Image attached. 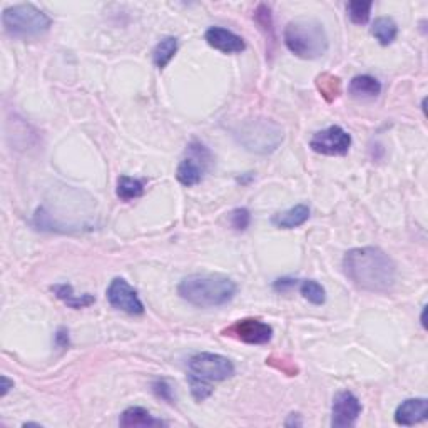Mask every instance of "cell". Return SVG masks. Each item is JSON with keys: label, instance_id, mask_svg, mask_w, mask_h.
Returning <instances> with one entry per match:
<instances>
[{"label": "cell", "instance_id": "obj_26", "mask_svg": "<svg viewBox=\"0 0 428 428\" xmlns=\"http://www.w3.org/2000/svg\"><path fill=\"white\" fill-rule=\"evenodd\" d=\"M268 365L274 366L276 370L283 371V373L288 376H296L298 375V366L293 360H288L286 356H280V355H271L266 360Z\"/></svg>", "mask_w": 428, "mask_h": 428}, {"label": "cell", "instance_id": "obj_11", "mask_svg": "<svg viewBox=\"0 0 428 428\" xmlns=\"http://www.w3.org/2000/svg\"><path fill=\"white\" fill-rule=\"evenodd\" d=\"M361 415V403L355 393L343 390L333 398L332 407V427L347 428L353 427Z\"/></svg>", "mask_w": 428, "mask_h": 428}, {"label": "cell", "instance_id": "obj_23", "mask_svg": "<svg viewBox=\"0 0 428 428\" xmlns=\"http://www.w3.org/2000/svg\"><path fill=\"white\" fill-rule=\"evenodd\" d=\"M300 291H301V295H303L305 300H308L310 303H313L316 306L323 305L325 301H327V291H325V288L315 280L301 281Z\"/></svg>", "mask_w": 428, "mask_h": 428}, {"label": "cell", "instance_id": "obj_6", "mask_svg": "<svg viewBox=\"0 0 428 428\" xmlns=\"http://www.w3.org/2000/svg\"><path fill=\"white\" fill-rule=\"evenodd\" d=\"M189 376L208 381H225L235 375V365L227 356L216 355V353H198L191 356L188 361Z\"/></svg>", "mask_w": 428, "mask_h": 428}, {"label": "cell", "instance_id": "obj_32", "mask_svg": "<svg viewBox=\"0 0 428 428\" xmlns=\"http://www.w3.org/2000/svg\"><path fill=\"white\" fill-rule=\"evenodd\" d=\"M285 427H303V420H301L300 413H290V417L285 422Z\"/></svg>", "mask_w": 428, "mask_h": 428}, {"label": "cell", "instance_id": "obj_9", "mask_svg": "<svg viewBox=\"0 0 428 428\" xmlns=\"http://www.w3.org/2000/svg\"><path fill=\"white\" fill-rule=\"evenodd\" d=\"M223 334L248 345H266L273 338V328L258 318H244L235 321L231 327L223 330Z\"/></svg>", "mask_w": 428, "mask_h": 428}, {"label": "cell", "instance_id": "obj_4", "mask_svg": "<svg viewBox=\"0 0 428 428\" xmlns=\"http://www.w3.org/2000/svg\"><path fill=\"white\" fill-rule=\"evenodd\" d=\"M2 26L11 37H37L50 29L52 21L34 4H18L4 11Z\"/></svg>", "mask_w": 428, "mask_h": 428}, {"label": "cell", "instance_id": "obj_30", "mask_svg": "<svg viewBox=\"0 0 428 428\" xmlns=\"http://www.w3.org/2000/svg\"><path fill=\"white\" fill-rule=\"evenodd\" d=\"M55 345L59 348H67L69 347V332L67 328H59L55 333Z\"/></svg>", "mask_w": 428, "mask_h": 428}, {"label": "cell", "instance_id": "obj_34", "mask_svg": "<svg viewBox=\"0 0 428 428\" xmlns=\"http://www.w3.org/2000/svg\"><path fill=\"white\" fill-rule=\"evenodd\" d=\"M24 427H42L40 423H32V422H27V423H24Z\"/></svg>", "mask_w": 428, "mask_h": 428}, {"label": "cell", "instance_id": "obj_27", "mask_svg": "<svg viewBox=\"0 0 428 428\" xmlns=\"http://www.w3.org/2000/svg\"><path fill=\"white\" fill-rule=\"evenodd\" d=\"M230 223L236 231H244L248 230L251 225V213L246 208H238L230 214Z\"/></svg>", "mask_w": 428, "mask_h": 428}, {"label": "cell", "instance_id": "obj_17", "mask_svg": "<svg viewBox=\"0 0 428 428\" xmlns=\"http://www.w3.org/2000/svg\"><path fill=\"white\" fill-rule=\"evenodd\" d=\"M50 291H52L60 301H64L69 308H74V310L87 308V306L96 303V298L89 295V293H86V295H81V296L76 295L72 285H69V283H60V285L50 286Z\"/></svg>", "mask_w": 428, "mask_h": 428}, {"label": "cell", "instance_id": "obj_3", "mask_svg": "<svg viewBox=\"0 0 428 428\" xmlns=\"http://www.w3.org/2000/svg\"><path fill=\"white\" fill-rule=\"evenodd\" d=\"M285 45L300 59L323 57L328 50V35L321 22L315 18H296L285 27Z\"/></svg>", "mask_w": 428, "mask_h": 428}, {"label": "cell", "instance_id": "obj_24", "mask_svg": "<svg viewBox=\"0 0 428 428\" xmlns=\"http://www.w3.org/2000/svg\"><path fill=\"white\" fill-rule=\"evenodd\" d=\"M373 4L371 2H348L347 4V12L348 17L353 24L356 26H365L370 21V13Z\"/></svg>", "mask_w": 428, "mask_h": 428}, {"label": "cell", "instance_id": "obj_29", "mask_svg": "<svg viewBox=\"0 0 428 428\" xmlns=\"http://www.w3.org/2000/svg\"><path fill=\"white\" fill-rule=\"evenodd\" d=\"M295 285H296V280H291V278H280V280L274 281L273 288H274V291L283 293V291L291 290V288Z\"/></svg>", "mask_w": 428, "mask_h": 428}, {"label": "cell", "instance_id": "obj_10", "mask_svg": "<svg viewBox=\"0 0 428 428\" xmlns=\"http://www.w3.org/2000/svg\"><path fill=\"white\" fill-rule=\"evenodd\" d=\"M106 295L107 301H109L111 306L116 310H120L124 311V313L134 316L144 313V305L137 295V291L134 290L124 278H114V280L111 281L109 288H107Z\"/></svg>", "mask_w": 428, "mask_h": 428}, {"label": "cell", "instance_id": "obj_28", "mask_svg": "<svg viewBox=\"0 0 428 428\" xmlns=\"http://www.w3.org/2000/svg\"><path fill=\"white\" fill-rule=\"evenodd\" d=\"M152 390H154V393L157 397L166 400V402L173 403V388L169 387V383H167L166 380H157L152 383Z\"/></svg>", "mask_w": 428, "mask_h": 428}, {"label": "cell", "instance_id": "obj_31", "mask_svg": "<svg viewBox=\"0 0 428 428\" xmlns=\"http://www.w3.org/2000/svg\"><path fill=\"white\" fill-rule=\"evenodd\" d=\"M0 388H2V390H0V397L4 398L13 388V381L9 380L6 375L0 376Z\"/></svg>", "mask_w": 428, "mask_h": 428}, {"label": "cell", "instance_id": "obj_14", "mask_svg": "<svg viewBox=\"0 0 428 428\" xmlns=\"http://www.w3.org/2000/svg\"><path fill=\"white\" fill-rule=\"evenodd\" d=\"M310 220V208L306 204H296L288 211L278 213L271 218V225L280 230H295Z\"/></svg>", "mask_w": 428, "mask_h": 428}, {"label": "cell", "instance_id": "obj_25", "mask_svg": "<svg viewBox=\"0 0 428 428\" xmlns=\"http://www.w3.org/2000/svg\"><path fill=\"white\" fill-rule=\"evenodd\" d=\"M188 381L191 387V395H193V398L196 400V402H204V400L213 395V385L208 383V381L198 380L189 375H188Z\"/></svg>", "mask_w": 428, "mask_h": 428}, {"label": "cell", "instance_id": "obj_16", "mask_svg": "<svg viewBox=\"0 0 428 428\" xmlns=\"http://www.w3.org/2000/svg\"><path fill=\"white\" fill-rule=\"evenodd\" d=\"M119 425L123 428H133V427H162V425H167V423L159 420V418L152 417L146 408L131 407L123 412V415L119 418Z\"/></svg>", "mask_w": 428, "mask_h": 428}, {"label": "cell", "instance_id": "obj_18", "mask_svg": "<svg viewBox=\"0 0 428 428\" xmlns=\"http://www.w3.org/2000/svg\"><path fill=\"white\" fill-rule=\"evenodd\" d=\"M371 35L380 42V45H390L397 39L398 35V26L395 24L393 18L390 17H378L375 18V22L371 24Z\"/></svg>", "mask_w": 428, "mask_h": 428}, {"label": "cell", "instance_id": "obj_33", "mask_svg": "<svg viewBox=\"0 0 428 428\" xmlns=\"http://www.w3.org/2000/svg\"><path fill=\"white\" fill-rule=\"evenodd\" d=\"M425 311H427V306H423L422 316H420V321H422V327H423V328H427V325H425Z\"/></svg>", "mask_w": 428, "mask_h": 428}, {"label": "cell", "instance_id": "obj_13", "mask_svg": "<svg viewBox=\"0 0 428 428\" xmlns=\"http://www.w3.org/2000/svg\"><path fill=\"white\" fill-rule=\"evenodd\" d=\"M428 418L427 398H408L398 405L395 412V423L402 427H412L415 423L425 422Z\"/></svg>", "mask_w": 428, "mask_h": 428}, {"label": "cell", "instance_id": "obj_22", "mask_svg": "<svg viewBox=\"0 0 428 428\" xmlns=\"http://www.w3.org/2000/svg\"><path fill=\"white\" fill-rule=\"evenodd\" d=\"M254 22L259 26V30L263 32L266 44H269V47H273L274 42H276V35H274L273 16L269 6H266V4H259L258 9L254 11Z\"/></svg>", "mask_w": 428, "mask_h": 428}, {"label": "cell", "instance_id": "obj_12", "mask_svg": "<svg viewBox=\"0 0 428 428\" xmlns=\"http://www.w3.org/2000/svg\"><path fill=\"white\" fill-rule=\"evenodd\" d=\"M204 39L213 49L223 54H240L246 49V42L235 32L223 29V27H209L204 34Z\"/></svg>", "mask_w": 428, "mask_h": 428}, {"label": "cell", "instance_id": "obj_20", "mask_svg": "<svg viewBox=\"0 0 428 428\" xmlns=\"http://www.w3.org/2000/svg\"><path fill=\"white\" fill-rule=\"evenodd\" d=\"M178 52V39L176 37H164L159 44L156 45L154 52H152V62L157 69H164L171 59Z\"/></svg>", "mask_w": 428, "mask_h": 428}, {"label": "cell", "instance_id": "obj_1", "mask_svg": "<svg viewBox=\"0 0 428 428\" xmlns=\"http://www.w3.org/2000/svg\"><path fill=\"white\" fill-rule=\"evenodd\" d=\"M343 273L358 290L370 293H390L397 283V264L376 246L347 251Z\"/></svg>", "mask_w": 428, "mask_h": 428}, {"label": "cell", "instance_id": "obj_8", "mask_svg": "<svg viewBox=\"0 0 428 428\" xmlns=\"http://www.w3.org/2000/svg\"><path fill=\"white\" fill-rule=\"evenodd\" d=\"M310 147L321 156H345L351 147V136L339 125H330L311 137Z\"/></svg>", "mask_w": 428, "mask_h": 428}, {"label": "cell", "instance_id": "obj_15", "mask_svg": "<svg viewBox=\"0 0 428 428\" xmlns=\"http://www.w3.org/2000/svg\"><path fill=\"white\" fill-rule=\"evenodd\" d=\"M348 92H350L351 97L360 101L375 99V97L380 96L381 84L373 76L363 74V76H355L351 79L350 86H348Z\"/></svg>", "mask_w": 428, "mask_h": 428}, {"label": "cell", "instance_id": "obj_5", "mask_svg": "<svg viewBox=\"0 0 428 428\" xmlns=\"http://www.w3.org/2000/svg\"><path fill=\"white\" fill-rule=\"evenodd\" d=\"M240 144L256 154H269L283 142V129L271 119H251L240 125L236 131Z\"/></svg>", "mask_w": 428, "mask_h": 428}, {"label": "cell", "instance_id": "obj_19", "mask_svg": "<svg viewBox=\"0 0 428 428\" xmlns=\"http://www.w3.org/2000/svg\"><path fill=\"white\" fill-rule=\"evenodd\" d=\"M316 89L327 102H333L337 97L342 94V79L334 74L323 72L316 77Z\"/></svg>", "mask_w": 428, "mask_h": 428}, {"label": "cell", "instance_id": "obj_21", "mask_svg": "<svg viewBox=\"0 0 428 428\" xmlns=\"http://www.w3.org/2000/svg\"><path fill=\"white\" fill-rule=\"evenodd\" d=\"M116 194L120 201H133V199L141 198L144 194V183L136 178H131V176H120L118 179Z\"/></svg>", "mask_w": 428, "mask_h": 428}, {"label": "cell", "instance_id": "obj_7", "mask_svg": "<svg viewBox=\"0 0 428 428\" xmlns=\"http://www.w3.org/2000/svg\"><path fill=\"white\" fill-rule=\"evenodd\" d=\"M211 152L206 146H203L201 142H191L183 161L179 162L176 178L186 188L199 184L209 164H211Z\"/></svg>", "mask_w": 428, "mask_h": 428}, {"label": "cell", "instance_id": "obj_2", "mask_svg": "<svg viewBox=\"0 0 428 428\" xmlns=\"http://www.w3.org/2000/svg\"><path fill=\"white\" fill-rule=\"evenodd\" d=\"M236 291V283L220 273L191 274L178 285V295L198 308H216L230 303Z\"/></svg>", "mask_w": 428, "mask_h": 428}]
</instances>
